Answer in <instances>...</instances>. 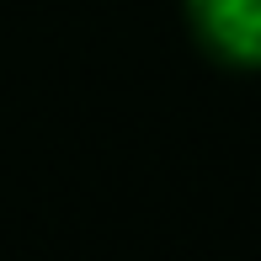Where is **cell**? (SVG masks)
<instances>
[{
    "mask_svg": "<svg viewBox=\"0 0 261 261\" xmlns=\"http://www.w3.org/2000/svg\"><path fill=\"white\" fill-rule=\"evenodd\" d=\"M181 11L213 64L261 69V0H181Z\"/></svg>",
    "mask_w": 261,
    "mask_h": 261,
    "instance_id": "6da1fadb",
    "label": "cell"
}]
</instances>
